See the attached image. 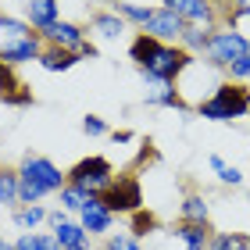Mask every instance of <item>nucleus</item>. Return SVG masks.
I'll return each mask as SVG.
<instances>
[{"instance_id":"obj_1","label":"nucleus","mask_w":250,"mask_h":250,"mask_svg":"<svg viewBox=\"0 0 250 250\" xmlns=\"http://www.w3.org/2000/svg\"><path fill=\"white\" fill-rule=\"evenodd\" d=\"M197 111L208 122H236L250 115V89L243 83H218L214 93L197 104Z\"/></svg>"},{"instance_id":"obj_2","label":"nucleus","mask_w":250,"mask_h":250,"mask_svg":"<svg viewBox=\"0 0 250 250\" xmlns=\"http://www.w3.org/2000/svg\"><path fill=\"white\" fill-rule=\"evenodd\" d=\"M111 183H115V168L107 157H83L72 172H68V186L83 189L86 197H100Z\"/></svg>"},{"instance_id":"obj_3","label":"nucleus","mask_w":250,"mask_h":250,"mask_svg":"<svg viewBox=\"0 0 250 250\" xmlns=\"http://www.w3.org/2000/svg\"><path fill=\"white\" fill-rule=\"evenodd\" d=\"M247 50H250V40L243 36V32H236V29H214L204 54H208V64L211 68H229V64L240 61Z\"/></svg>"},{"instance_id":"obj_4","label":"nucleus","mask_w":250,"mask_h":250,"mask_svg":"<svg viewBox=\"0 0 250 250\" xmlns=\"http://www.w3.org/2000/svg\"><path fill=\"white\" fill-rule=\"evenodd\" d=\"M18 179H25V183L40 186L43 193H61V189L68 186V175L61 172V168L54 165V161H47V157H36V154H29L25 161H21Z\"/></svg>"},{"instance_id":"obj_5","label":"nucleus","mask_w":250,"mask_h":250,"mask_svg":"<svg viewBox=\"0 0 250 250\" xmlns=\"http://www.w3.org/2000/svg\"><path fill=\"white\" fill-rule=\"evenodd\" d=\"M193 64V58L179 47V43H161L154 54V61L143 68V75H154V79H165V83H179V75Z\"/></svg>"},{"instance_id":"obj_6","label":"nucleus","mask_w":250,"mask_h":250,"mask_svg":"<svg viewBox=\"0 0 250 250\" xmlns=\"http://www.w3.org/2000/svg\"><path fill=\"white\" fill-rule=\"evenodd\" d=\"M100 200H104V208L111 214H132V211H140V204H143V189H140V179H132V175H122L118 183H111L104 193H100Z\"/></svg>"},{"instance_id":"obj_7","label":"nucleus","mask_w":250,"mask_h":250,"mask_svg":"<svg viewBox=\"0 0 250 250\" xmlns=\"http://www.w3.org/2000/svg\"><path fill=\"white\" fill-rule=\"evenodd\" d=\"M161 4L179 15L186 25H204V29H214V4L211 0H161Z\"/></svg>"},{"instance_id":"obj_8","label":"nucleus","mask_w":250,"mask_h":250,"mask_svg":"<svg viewBox=\"0 0 250 250\" xmlns=\"http://www.w3.org/2000/svg\"><path fill=\"white\" fill-rule=\"evenodd\" d=\"M186 29H189V25H186V21L179 18V15H172L168 7H157V11H154V18L146 21V29H143V32H146V36H154L157 43H179Z\"/></svg>"},{"instance_id":"obj_9","label":"nucleus","mask_w":250,"mask_h":250,"mask_svg":"<svg viewBox=\"0 0 250 250\" xmlns=\"http://www.w3.org/2000/svg\"><path fill=\"white\" fill-rule=\"evenodd\" d=\"M50 225H54V240H58L61 250H86L89 247L86 229H83V225H75V222H68L61 211L50 214Z\"/></svg>"},{"instance_id":"obj_10","label":"nucleus","mask_w":250,"mask_h":250,"mask_svg":"<svg viewBox=\"0 0 250 250\" xmlns=\"http://www.w3.org/2000/svg\"><path fill=\"white\" fill-rule=\"evenodd\" d=\"M40 54H43V43H40L36 32L21 36V40H11V43H0V61H7L11 68L21 64V61H40Z\"/></svg>"},{"instance_id":"obj_11","label":"nucleus","mask_w":250,"mask_h":250,"mask_svg":"<svg viewBox=\"0 0 250 250\" xmlns=\"http://www.w3.org/2000/svg\"><path fill=\"white\" fill-rule=\"evenodd\" d=\"M43 40H47L50 47H58V50H72V54H75V50L86 43V32L79 29L75 21H64V18H61V21H54V25L43 32Z\"/></svg>"},{"instance_id":"obj_12","label":"nucleus","mask_w":250,"mask_h":250,"mask_svg":"<svg viewBox=\"0 0 250 250\" xmlns=\"http://www.w3.org/2000/svg\"><path fill=\"white\" fill-rule=\"evenodd\" d=\"M79 218H83L79 225H83L89 236H104V232H111V222H115V214L104 208V200H100V197H89L86 208L79 211Z\"/></svg>"},{"instance_id":"obj_13","label":"nucleus","mask_w":250,"mask_h":250,"mask_svg":"<svg viewBox=\"0 0 250 250\" xmlns=\"http://www.w3.org/2000/svg\"><path fill=\"white\" fill-rule=\"evenodd\" d=\"M25 21L32 29L47 32L54 21H61V4L58 0H25Z\"/></svg>"},{"instance_id":"obj_14","label":"nucleus","mask_w":250,"mask_h":250,"mask_svg":"<svg viewBox=\"0 0 250 250\" xmlns=\"http://www.w3.org/2000/svg\"><path fill=\"white\" fill-rule=\"evenodd\" d=\"M146 83V104L154 107H183V97H179L175 83H165V79H154V75H143Z\"/></svg>"},{"instance_id":"obj_15","label":"nucleus","mask_w":250,"mask_h":250,"mask_svg":"<svg viewBox=\"0 0 250 250\" xmlns=\"http://www.w3.org/2000/svg\"><path fill=\"white\" fill-rule=\"evenodd\" d=\"M175 236L186 243V250H208L211 247V229H208V225H189V222H183L175 229Z\"/></svg>"},{"instance_id":"obj_16","label":"nucleus","mask_w":250,"mask_h":250,"mask_svg":"<svg viewBox=\"0 0 250 250\" xmlns=\"http://www.w3.org/2000/svg\"><path fill=\"white\" fill-rule=\"evenodd\" d=\"M93 32L100 40H118L125 32V18L118 11H111V15H93Z\"/></svg>"},{"instance_id":"obj_17","label":"nucleus","mask_w":250,"mask_h":250,"mask_svg":"<svg viewBox=\"0 0 250 250\" xmlns=\"http://www.w3.org/2000/svg\"><path fill=\"white\" fill-rule=\"evenodd\" d=\"M211 32L214 29H204V25H189L186 32H183V40H179V47H183L189 58L193 54H204L208 50V43H211Z\"/></svg>"},{"instance_id":"obj_18","label":"nucleus","mask_w":250,"mask_h":250,"mask_svg":"<svg viewBox=\"0 0 250 250\" xmlns=\"http://www.w3.org/2000/svg\"><path fill=\"white\" fill-rule=\"evenodd\" d=\"M157 47H161V43H157L154 36H146V32H140V36L132 40V47H129V54H132V61L140 64V72H143V68H146V64L154 61V54H157Z\"/></svg>"},{"instance_id":"obj_19","label":"nucleus","mask_w":250,"mask_h":250,"mask_svg":"<svg viewBox=\"0 0 250 250\" xmlns=\"http://www.w3.org/2000/svg\"><path fill=\"white\" fill-rule=\"evenodd\" d=\"M79 58L72 50H58V47H43V54H40V64L47 68V72H68Z\"/></svg>"},{"instance_id":"obj_20","label":"nucleus","mask_w":250,"mask_h":250,"mask_svg":"<svg viewBox=\"0 0 250 250\" xmlns=\"http://www.w3.org/2000/svg\"><path fill=\"white\" fill-rule=\"evenodd\" d=\"M115 11L125 18V21H136V25H143L146 29V21L154 18V11L157 7H146V4H136V0H118L115 4Z\"/></svg>"},{"instance_id":"obj_21","label":"nucleus","mask_w":250,"mask_h":250,"mask_svg":"<svg viewBox=\"0 0 250 250\" xmlns=\"http://www.w3.org/2000/svg\"><path fill=\"white\" fill-rule=\"evenodd\" d=\"M183 222H189V225H208V200H204L200 193L186 197V204H183Z\"/></svg>"},{"instance_id":"obj_22","label":"nucleus","mask_w":250,"mask_h":250,"mask_svg":"<svg viewBox=\"0 0 250 250\" xmlns=\"http://www.w3.org/2000/svg\"><path fill=\"white\" fill-rule=\"evenodd\" d=\"M208 165H211V172L218 175L225 186H240V183H243V172H240L236 165H225L218 154H211V157H208Z\"/></svg>"},{"instance_id":"obj_23","label":"nucleus","mask_w":250,"mask_h":250,"mask_svg":"<svg viewBox=\"0 0 250 250\" xmlns=\"http://www.w3.org/2000/svg\"><path fill=\"white\" fill-rule=\"evenodd\" d=\"M21 36H32L29 21H18V18L0 15V43H11V40H21Z\"/></svg>"},{"instance_id":"obj_24","label":"nucleus","mask_w":250,"mask_h":250,"mask_svg":"<svg viewBox=\"0 0 250 250\" xmlns=\"http://www.w3.org/2000/svg\"><path fill=\"white\" fill-rule=\"evenodd\" d=\"M208 250H250V236H243V232H218V236H211Z\"/></svg>"},{"instance_id":"obj_25","label":"nucleus","mask_w":250,"mask_h":250,"mask_svg":"<svg viewBox=\"0 0 250 250\" xmlns=\"http://www.w3.org/2000/svg\"><path fill=\"white\" fill-rule=\"evenodd\" d=\"M0 204H4V208L21 204L18 200V172H4V168H0Z\"/></svg>"},{"instance_id":"obj_26","label":"nucleus","mask_w":250,"mask_h":250,"mask_svg":"<svg viewBox=\"0 0 250 250\" xmlns=\"http://www.w3.org/2000/svg\"><path fill=\"white\" fill-rule=\"evenodd\" d=\"M43 218H50V214H47V211H43V208H40V204H29V208H21V211L15 214V222L21 225V229H36V225H40Z\"/></svg>"},{"instance_id":"obj_27","label":"nucleus","mask_w":250,"mask_h":250,"mask_svg":"<svg viewBox=\"0 0 250 250\" xmlns=\"http://www.w3.org/2000/svg\"><path fill=\"white\" fill-rule=\"evenodd\" d=\"M86 200H89V197H86L83 189H75V186H64V189H61V208H64V211H83Z\"/></svg>"},{"instance_id":"obj_28","label":"nucleus","mask_w":250,"mask_h":250,"mask_svg":"<svg viewBox=\"0 0 250 250\" xmlns=\"http://www.w3.org/2000/svg\"><path fill=\"white\" fill-rule=\"evenodd\" d=\"M18 86V79H15V68H11L7 61H0V97H7V93H15Z\"/></svg>"},{"instance_id":"obj_29","label":"nucleus","mask_w":250,"mask_h":250,"mask_svg":"<svg viewBox=\"0 0 250 250\" xmlns=\"http://www.w3.org/2000/svg\"><path fill=\"white\" fill-rule=\"evenodd\" d=\"M225 72H229V83H247V79H250V50H247L236 64H229Z\"/></svg>"},{"instance_id":"obj_30","label":"nucleus","mask_w":250,"mask_h":250,"mask_svg":"<svg viewBox=\"0 0 250 250\" xmlns=\"http://www.w3.org/2000/svg\"><path fill=\"white\" fill-rule=\"evenodd\" d=\"M107 250H143V247L136 243L129 232H118V236H111V240H107Z\"/></svg>"},{"instance_id":"obj_31","label":"nucleus","mask_w":250,"mask_h":250,"mask_svg":"<svg viewBox=\"0 0 250 250\" xmlns=\"http://www.w3.org/2000/svg\"><path fill=\"white\" fill-rule=\"evenodd\" d=\"M83 132H86V136H104V132H107V125H104V118L86 115V118H83Z\"/></svg>"},{"instance_id":"obj_32","label":"nucleus","mask_w":250,"mask_h":250,"mask_svg":"<svg viewBox=\"0 0 250 250\" xmlns=\"http://www.w3.org/2000/svg\"><path fill=\"white\" fill-rule=\"evenodd\" d=\"M15 250H40V247H36V232H25V236H18Z\"/></svg>"},{"instance_id":"obj_33","label":"nucleus","mask_w":250,"mask_h":250,"mask_svg":"<svg viewBox=\"0 0 250 250\" xmlns=\"http://www.w3.org/2000/svg\"><path fill=\"white\" fill-rule=\"evenodd\" d=\"M36 247H40V250H61L54 236H40V232H36Z\"/></svg>"},{"instance_id":"obj_34","label":"nucleus","mask_w":250,"mask_h":250,"mask_svg":"<svg viewBox=\"0 0 250 250\" xmlns=\"http://www.w3.org/2000/svg\"><path fill=\"white\" fill-rule=\"evenodd\" d=\"M154 225V218H146V214H136V232L143 236V229H150Z\"/></svg>"},{"instance_id":"obj_35","label":"nucleus","mask_w":250,"mask_h":250,"mask_svg":"<svg viewBox=\"0 0 250 250\" xmlns=\"http://www.w3.org/2000/svg\"><path fill=\"white\" fill-rule=\"evenodd\" d=\"M232 15H250V0H232Z\"/></svg>"},{"instance_id":"obj_36","label":"nucleus","mask_w":250,"mask_h":250,"mask_svg":"<svg viewBox=\"0 0 250 250\" xmlns=\"http://www.w3.org/2000/svg\"><path fill=\"white\" fill-rule=\"evenodd\" d=\"M115 143H132V132H115Z\"/></svg>"},{"instance_id":"obj_37","label":"nucleus","mask_w":250,"mask_h":250,"mask_svg":"<svg viewBox=\"0 0 250 250\" xmlns=\"http://www.w3.org/2000/svg\"><path fill=\"white\" fill-rule=\"evenodd\" d=\"M4 247H7V243H4V240H0V250H4Z\"/></svg>"},{"instance_id":"obj_38","label":"nucleus","mask_w":250,"mask_h":250,"mask_svg":"<svg viewBox=\"0 0 250 250\" xmlns=\"http://www.w3.org/2000/svg\"><path fill=\"white\" fill-rule=\"evenodd\" d=\"M4 250H15V247H4Z\"/></svg>"}]
</instances>
